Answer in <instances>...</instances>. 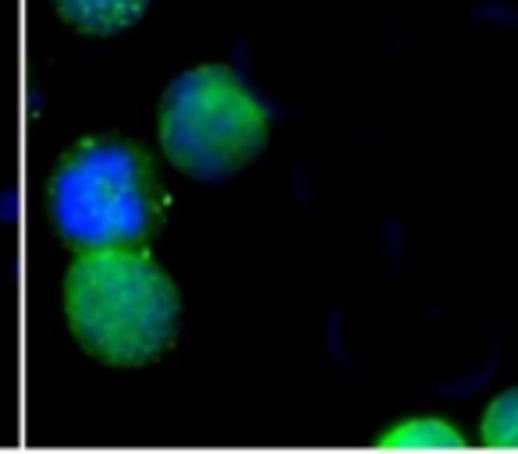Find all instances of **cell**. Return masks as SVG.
Here are the masks:
<instances>
[{
	"instance_id": "cell-2",
	"label": "cell",
	"mask_w": 518,
	"mask_h": 454,
	"mask_svg": "<svg viewBox=\"0 0 518 454\" xmlns=\"http://www.w3.org/2000/svg\"><path fill=\"white\" fill-rule=\"evenodd\" d=\"M174 196L153 157L125 135H86L47 181V217L71 249L146 245L167 227Z\"/></svg>"
},
{
	"instance_id": "cell-1",
	"label": "cell",
	"mask_w": 518,
	"mask_h": 454,
	"mask_svg": "<svg viewBox=\"0 0 518 454\" xmlns=\"http://www.w3.org/2000/svg\"><path fill=\"white\" fill-rule=\"evenodd\" d=\"M64 323L86 355L114 369H146L181 334V291L139 245L79 249L61 281Z\"/></svg>"
},
{
	"instance_id": "cell-5",
	"label": "cell",
	"mask_w": 518,
	"mask_h": 454,
	"mask_svg": "<svg viewBox=\"0 0 518 454\" xmlns=\"http://www.w3.org/2000/svg\"><path fill=\"white\" fill-rule=\"evenodd\" d=\"M483 430L501 444H518V387H508L490 401L487 415H483Z\"/></svg>"
},
{
	"instance_id": "cell-4",
	"label": "cell",
	"mask_w": 518,
	"mask_h": 454,
	"mask_svg": "<svg viewBox=\"0 0 518 454\" xmlns=\"http://www.w3.org/2000/svg\"><path fill=\"white\" fill-rule=\"evenodd\" d=\"M61 22L89 36H114L139 22L153 0H50Z\"/></svg>"
},
{
	"instance_id": "cell-3",
	"label": "cell",
	"mask_w": 518,
	"mask_h": 454,
	"mask_svg": "<svg viewBox=\"0 0 518 454\" xmlns=\"http://www.w3.org/2000/svg\"><path fill=\"white\" fill-rule=\"evenodd\" d=\"M274 114L228 64L181 71L160 96L157 139L164 157L196 181H228L263 157Z\"/></svg>"
}]
</instances>
